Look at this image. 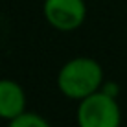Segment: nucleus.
I'll use <instances>...</instances> for the list:
<instances>
[{"instance_id": "nucleus-1", "label": "nucleus", "mask_w": 127, "mask_h": 127, "mask_svg": "<svg viewBox=\"0 0 127 127\" xmlns=\"http://www.w3.org/2000/svg\"><path fill=\"white\" fill-rule=\"evenodd\" d=\"M103 83V68L92 57H74L66 61L57 72L59 92L76 101H81L101 90Z\"/></svg>"}, {"instance_id": "nucleus-2", "label": "nucleus", "mask_w": 127, "mask_h": 127, "mask_svg": "<svg viewBox=\"0 0 127 127\" xmlns=\"http://www.w3.org/2000/svg\"><path fill=\"white\" fill-rule=\"evenodd\" d=\"M76 122L77 127H120L122 109L114 96L98 90L79 101Z\"/></svg>"}, {"instance_id": "nucleus-3", "label": "nucleus", "mask_w": 127, "mask_h": 127, "mask_svg": "<svg viewBox=\"0 0 127 127\" xmlns=\"http://www.w3.org/2000/svg\"><path fill=\"white\" fill-rule=\"evenodd\" d=\"M44 20L57 32H76L87 19L85 0H44Z\"/></svg>"}, {"instance_id": "nucleus-4", "label": "nucleus", "mask_w": 127, "mask_h": 127, "mask_svg": "<svg viewBox=\"0 0 127 127\" xmlns=\"http://www.w3.org/2000/svg\"><path fill=\"white\" fill-rule=\"evenodd\" d=\"M26 112V92L13 79H0V120L9 122Z\"/></svg>"}, {"instance_id": "nucleus-5", "label": "nucleus", "mask_w": 127, "mask_h": 127, "mask_svg": "<svg viewBox=\"0 0 127 127\" xmlns=\"http://www.w3.org/2000/svg\"><path fill=\"white\" fill-rule=\"evenodd\" d=\"M7 127H52L48 124L44 116L37 114V112H22L20 116L13 118L7 122Z\"/></svg>"}, {"instance_id": "nucleus-6", "label": "nucleus", "mask_w": 127, "mask_h": 127, "mask_svg": "<svg viewBox=\"0 0 127 127\" xmlns=\"http://www.w3.org/2000/svg\"><path fill=\"white\" fill-rule=\"evenodd\" d=\"M101 90L107 92V94H111V96H114V98H118V90H120V87H118L116 83H103Z\"/></svg>"}]
</instances>
